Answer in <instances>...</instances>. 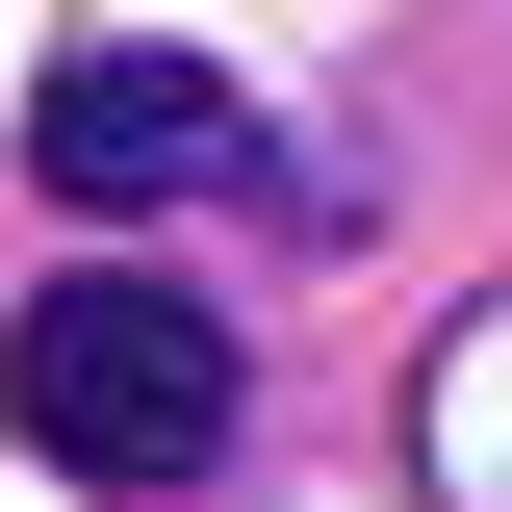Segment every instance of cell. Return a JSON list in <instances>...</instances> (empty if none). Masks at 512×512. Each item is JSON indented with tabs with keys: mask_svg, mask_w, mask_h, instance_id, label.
I'll list each match as a JSON object with an SVG mask.
<instances>
[{
	"mask_svg": "<svg viewBox=\"0 0 512 512\" xmlns=\"http://www.w3.org/2000/svg\"><path fill=\"white\" fill-rule=\"evenodd\" d=\"M0 410H26V461L52 487H128V512H180L205 461H231V308H180L154 256H77V282H26L0 308Z\"/></svg>",
	"mask_w": 512,
	"mask_h": 512,
	"instance_id": "6da1fadb",
	"label": "cell"
},
{
	"mask_svg": "<svg viewBox=\"0 0 512 512\" xmlns=\"http://www.w3.org/2000/svg\"><path fill=\"white\" fill-rule=\"evenodd\" d=\"M26 180H52V205H103V231H154V205H333V231H359V154L308 180V154H282V128H256L205 52H128V26H103V52H52Z\"/></svg>",
	"mask_w": 512,
	"mask_h": 512,
	"instance_id": "7a4b0ae2",
	"label": "cell"
},
{
	"mask_svg": "<svg viewBox=\"0 0 512 512\" xmlns=\"http://www.w3.org/2000/svg\"><path fill=\"white\" fill-rule=\"evenodd\" d=\"M410 461H436V512H512V308L436 333V384H410Z\"/></svg>",
	"mask_w": 512,
	"mask_h": 512,
	"instance_id": "3957f363",
	"label": "cell"
}]
</instances>
